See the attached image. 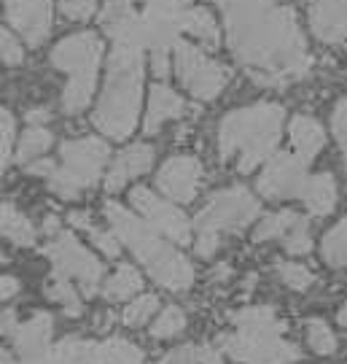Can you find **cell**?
Listing matches in <instances>:
<instances>
[{
    "label": "cell",
    "instance_id": "cell-1",
    "mask_svg": "<svg viewBox=\"0 0 347 364\" xmlns=\"http://www.w3.org/2000/svg\"><path fill=\"white\" fill-rule=\"evenodd\" d=\"M237 65L258 87L283 90L309 73L312 57L291 0H216Z\"/></svg>",
    "mask_w": 347,
    "mask_h": 364
},
{
    "label": "cell",
    "instance_id": "cell-2",
    "mask_svg": "<svg viewBox=\"0 0 347 364\" xmlns=\"http://www.w3.org/2000/svg\"><path fill=\"white\" fill-rule=\"evenodd\" d=\"M283 122L285 111L277 103H253L229 111L219 124V156L240 173L256 170L277 151Z\"/></svg>",
    "mask_w": 347,
    "mask_h": 364
},
{
    "label": "cell",
    "instance_id": "cell-3",
    "mask_svg": "<svg viewBox=\"0 0 347 364\" xmlns=\"http://www.w3.org/2000/svg\"><path fill=\"white\" fill-rule=\"evenodd\" d=\"M105 219L111 221V230L116 237L141 259V264L148 270L159 287L170 291H186L194 284V267L192 262L180 254L178 248H172L159 237L154 227L145 219L135 216L119 203H105Z\"/></svg>",
    "mask_w": 347,
    "mask_h": 364
},
{
    "label": "cell",
    "instance_id": "cell-4",
    "mask_svg": "<svg viewBox=\"0 0 347 364\" xmlns=\"http://www.w3.org/2000/svg\"><path fill=\"white\" fill-rule=\"evenodd\" d=\"M143 95V49L132 46H114L108 60V76H105L103 95L92 114L94 127L114 138L124 141L135 130L138 111H141Z\"/></svg>",
    "mask_w": 347,
    "mask_h": 364
},
{
    "label": "cell",
    "instance_id": "cell-5",
    "mask_svg": "<svg viewBox=\"0 0 347 364\" xmlns=\"http://www.w3.org/2000/svg\"><path fill=\"white\" fill-rule=\"evenodd\" d=\"M100 57H103V41L92 30L67 36L52 49V65L67 73V84L62 92V111L67 117H78L84 108H89Z\"/></svg>",
    "mask_w": 347,
    "mask_h": 364
},
{
    "label": "cell",
    "instance_id": "cell-6",
    "mask_svg": "<svg viewBox=\"0 0 347 364\" xmlns=\"http://www.w3.org/2000/svg\"><path fill=\"white\" fill-rule=\"evenodd\" d=\"M258 200L243 186H229L221 189L207 200V205L194 219L197 227V254L210 259L221 246V235L243 232L248 224H253L258 216Z\"/></svg>",
    "mask_w": 347,
    "mask_h": 364
},
{
    "label": "cell",
    "instance_id": "cell-7",
    "mask_svg": "<svg viewBox=\"0 0 347 364\" xmlns=\"http://www.w3.org/2000/svg\"><path fill=\"white\" fill-rule=\"evenodd\" d=\"M108 156H111V149L100 138L65 141L60 146L57 170L46 178L49 189L62 200H76L81 197V192H87L100 181Z\"/></svg>",
    "mask_w": 347,
    "mask_h": 364
},
{
    "label": "cell",
    "instance_id": "cell-8",
    "mask_svg": "<svg viewBox=\"0 0 347 364\" xmlns=\"http://www.w3.org/2000/svg\"><path fill=\"white\" fill-rule=\"evenodd\" d=\"M172 68L183 90L197 100H216L229 84V70L189 41H178V46L172 49Z\"/></svg>",
    "mask_w": 347,
    "mask_h": 364
},
{
    "label": "cell",
    "instance_id": "cell-9",
    "mask_svg": "<svg viewBox=\"0 0 347 364\" xmlns=\"http://www.w3.org/2000/svg\"><path fill=\"white\" fill-rule=\"evenodd\" d=\"M219 348L229 353L234 362L243 364H285L299 359V348L283 338V332L237 329L229 335H221Z\"/></svg>",
    "mask_w": 347,
    "mask_h": 364
},
{
    "label": "cell",
    "instance_id": "cell-10",
    "mask_svg": "<svg viewBox=\"0 0 347 364\" xmlns=\"http://www.w3.org/2000/svg\"><path fill=\"white\" fill-rule=\"evenodd\" d=\"M46 254L54 264V273L65 275V278H73L84 297H94L100 281H103V264L100 259L92 257V251L78 243V237L73 232H60L54 235L46 246Z\"/></svg>",
    "mask_w": 347,
    "mask_h": 364
},
{
    "label": "cell",
    "instance_id": "cell-11",
    "mask_svg": "<svg viewBox=\"0 0 347 364\" xmlns=\"http://www.w3.org/2000/svg\"><path fill=\"white\" fill-rule=\"evenodd\" d=\"M129 203L141 213V219L148 221L159 235H165L180 246H186L192 240V224L186 219V213L167 200H162L159 195H154L148 186H135L129 192Z\"/></svg>",
    "mask_w": 347,
    "mask_h": 364
},
{
    "label": "cell",
    "instance_id": "cell-12",
    "mask_svg": "<svg viewBox=\"0 0 347 364\" xmlns=\"http://www.w3.org/2000/svg\"><path fill=\"white\" fill-rule=\"evenodd\" d=\"M307 168L294 151H280L275 154L264 165V173L258 176V192L267 200H291V197H302L304 186H307L309 176Z\"/></svg>",
    "mask_w": 347,
    "mask_h": 364
},
{
    "label": "cell",
    "instance_id": "cell-13",
    "mask_svg": "<svg viewBox=\"0 0 347 364\" xmlns=\"http://www.w3.org/2000/svg\"><path fill=\"white\" fill-rule=\"evenodd\" d=\"M256 243L264 240H280L288 254L302 257L309 254L312 248V237H309V224L307 216L296 213V210H277V213H267L258 221L256 232H253Z\"/></svg>",
    "mask_w": 347,
    "mask_h": 364
},
{
    "label": "cell",
    "instance_id": "cell-14",
    "mask_svg": "<svg viewBox=\"0 0 347 364\" xmlns=\"http://www.w3.org/2000/svg\"><path fill=\"white\" fill-rule=\"evenodd\" d=\"M199 181H202V165H199V159H194L189 154L170 156L156 173L159 192L170 197L172 203H192L197 197Z\"/></svg>",
    "mask_w": 347,
    "mask_h": 364
},
{
    "label": "cell",
    "instance_id": "cell-15",
    "mask_svg": "<svg viewBox=\"0 0 347 364\" xmlns=\"http://www.w3.org/2000/svg\"><path fill=\"white\" fill-rule=\"evenodd\" d=\"M6 22L27 46H40L52 33V0H6Z\"/></svg>",
    "mask_w": 347,
    "mask_h": 364
},
{
    "label": "cell",
    "instance_id": "cell-16",
    "mask_svg": "<svg viewBox=\"0 0 347 364\" xmlns=\"http://www.w3.org/2000/svg\"><path fill=\"white\" fill-rule=\"evenodd\" d=\"M13 353L19 362H38L52 351V316L35 313L27 321H19V326L11 335Z\"/></svg>",
    "mask_w": 347,
    "mask_h": 364
},
{
    "label": "cell",
    "instance_id": "cell-17",
    "mask_svg": "<svg viewBox=\"0 0 347 364\" xmlns=\"http://www.w3.org/2000/svg\"><path fill=\"white\" fill-rule=\"evenodd\" d=\"M309 27L323 43L347 38V0H309Z\"/></svg>",
    "mask_w": 347,
    "mask_h": 364
},
{
    "label": "cell",
    "instance_id": "cell-18",
    "mask_svg": "<svg viewBox=\"0 0 347 364\" xmlns=\"http://www.w3.org/2000/svg\"><path fill=\"white\" fill-rule=\"evenodd\" d=\"M154 165V149L148 144H135L124 149L121 154L114 159V165L108 170V176H105V189L108 192H119V189H124L127 181L132 178H138L143 173H148Z\"/></svg>",
    "mask_w": 347,
    "mask_h": 364
},
{
    "label": "cell",
    "instance_id": "cell-19",
    "mask_svg": "<svg viewBox=\"0 0 347 364\" xmlns=\"http://www.w3.org/2000/svg\"><path fill=\"white\" fill-rule=\"evenodd\" d=\"M288 138H291V151H294L304 165H309L315 156L321 154L326 146V130L318 119L307 114H296L288 124Z\"/></svg>",
    "mask_w": 347,
    "mask_h": 364
},
{
    "label": "cell",
    "instance_id": "cell-20",
    "mask_svg": "<svg viewBox=\"0 0 347 364\" xmlns=\"http://www.w3.org/2000/svg\"><path fill=\"white\" fill-rule=\"evenodd\" d=\"M189 105L183 103L175 90H170L167 84H154L151 87V97H148V111H145V122H143V130L148 135L162 130V124L170 119H180L186 114Z\"/></svg>",
    "mask_w": 347,
    "mask_h": 364
},
{
    "label": "cell",
    "instance_id": "cell-21",
    "mask_svg": "<svg viewBox=\"0 0 347 364\" xmlns=\"http://www.w3.org/2000/svg\"><path fill=\"white\" fill-rule=\"evenodd\" d=\"M87 364H145L143 351L124 338H111L105 343L87 346Z\"/></svg>",
    "mask_w": 347,
    "mask_h": 364
},
{
    "label": "cell",
    "instance_id": "cell-22",
    "mask_svg": "<svg viewBox=\"0 0 347 364\" xmlns=\"http://www.w3.org/2000/svg\"><path fill=\"white\" fill-rule=\"evenodd\" d=\"M312 216H329L336 208V181L331 173H315L309 176L304 192L299 197Z\"/></svg>",
    "mask_w": 347,
    "mask_h": 364
},
{
    "label": "cell",
    "instance_id": "cell-23",
    "mask_svg": "<svg viewBox=\"0 0 347 364\" xmlns=\"http://www.w3.org/2000/svg\"><path fill=\"white\" fill-rule=\"evenodd\" d=\"M231 324L237 329H253V332H285V321L270 305L243 308L231 316Z\"/></svg>",
    "mask_w": 347,
    "mask_h": 364
},
{
    "label": "cell",
    "instance_id": "cell-24",
    "mask_svg": "<svg viewBox=\"0 0 347 364\" xmlns=\"http://www.w3.org/2000/svg\"><path fill=\"white\" fill-rule=\"evenodd\" d=\"M183 33L197 38L199 43L210 46V49H216L221 41V30H219V25H216V19H213V14L207 11V9H202V6H194L192 11L186 14V19H183Z\"/></svg>",
    "mask_w": 347,
    "mask_h": 364
},
{
    "label": "cell",
    "instance_id": "cell-25",
    "mask_svg": "<svg viewBox=\"0 0 347 364\" xmlns=\"http://www.w3.org/2000/svg\"><path fill=\"white\" fill-rule=\"evenodd\" d=\"M141 289H143L141 273H138L132 264H119V270L105 281L103 297L108 299V302H121V299L135 297Z\"/></svg>",
    "mask_w": 347,
    "mask_h": 364
},
{
    "label": "cell",
    "instance_id": "cell-26",
    "mask_svg": "<svg viewBox=\"0 0 347 364\" xmlns=\"http://www.w3.org/2000/svg\"><path fill=\"white\" fill-rule=\"evenodd\" d=\"M3 237H9L13 246H33L35 227L13 203H3Z\"/></svg>",
    "mask_w": 347,
    "mask_h": 364
},
{
    "label": "cell",
    "instance_id": "cell-27",
    "mask_svg": "<svg viewBox=\"0 0 347 364\" xmlns=\"http://www.w3.org/2000/svg\"><path fill=\"white\" fill-rule=\"evenodd\" d=\"M52 132L49 127H35V124H27L25 135H22V141L16 146V162H22V165H33L38 156H43L49 151V146H52Z\"/></svg>",
    "mask_w": 347,
    "mask_h": 364
},
{
    "label": "cell",
    "instance_id": "cell-28",
    "mask_svg": "<svg viewBox=\"0 0 347 364\" xmlns=\"http://www.w3.org/2000/svg\"><path fill=\"white\" fill-rule=\"evenodd\" d=\"M321 251L329 267H347V216L323 235Z\"/></svg>",
    "mask_w": 347,
    "mask_h": 364
},
{
    "label": "cell",
    "instance_id": "cell-29",
    "mask_svg": "<svg viewBox=\"0 0 347 364\" xmlns=\"http://www.w3.org/2000/svg\"><path fill=\"white\" fill-rule=\"evenodd\" d=\"M46 297L52 299V302H60L67 316H81V311H84L78 289L73 287V284H70V278H65V275L52 273L49 284H46Z\"/></svg>",
    "mask_w": 347,
    "mask_h": 364
},
{
    "label": "cell",
    "instance_id": "cell-30",
    "mask_svg": "<svg viewBox=\"0 0 347 364\" xmlns=\"http://www.w3.org/2000/svg\"><path fill=\"white\" fill-rule=\"evenodd\" d=\"M275 273L283 281L288 289L294 291H307L315 284V273L309 270L307 264H299V262H277L275 264Z\"/></svg>",
    "mask_w": 347,
    "mask_h": 364
},
{
    "label": "cell",
    "instance_id": "cell-31",
    "mask_svg": "<svg viewBox=\"0 0 347 364\" xmlns=\"http://www.w3.org/2000/svg\"><path fill=\"white\" fill-rule=\"evenodd\" d=\"M183 329H186V313L180 311L178 305H170V308H165V311L159 313L156 324L151 326V338L167 340V338H175Z\"/></svg>",
    "mask_w": 347,
    "mask_h": 364
},
{
    "label": "cell",
    "instance_id": "cell-32",
    "mask_svg": "<svg viewBox=\"0 0 347 364\" xmlns=\"http://www.w3.org/2000/svg\"><path fill=\"white\" fill-rule=\"evenodd\" d=\"M307 346L318 356H331L336 351V338L326 321H321V318L307 321Z\"/></svg>",
    "mask_w": 347,
    "mask_h": 364
},
{
    "label": "cell",
    "instance_id": "cell-33",
    "mask_svg": "<svg viewBox=\"0 0 347 364\" xmlns=\"http://www.w3.org/2000/svg\"><path fill=\"white\" fill-rule=\"evenodd\" d=\"M156 308H159V299L154 297V294H141V297H135L132 302H129L127 308H124V324L127 326H143L148 324V318L156 313Z\"/></svg>",
    "mask_w": 347,
    "mask_h": 364
},
{
    "label": "cell",
    "instance_id": "cell-34",
    "mask_svg": "<svg viewBox=\"0 0 347 364\" xmlns=\"http://www.w3.org/2000/svg\"><path fill=\"white\" fill-rule=\"evenodd\" d=\"M13 135H16V122H13V114L3 108V114H0V154H3V170H6V165L11 162Z\"/></svg>",
    "mask_w": 347,
    "mask_h": 364
},
{
    "label": "cell",
    "instance_id": "cell-35",
    "mask_svg": "<svg viewBox=\"0 0 347 364\" xmlns=\"http://www.w3.org/2000/svg\"><path fill=\"white\" fill-rule=\"evenodd\" d=\"M331 130H334V138H336V144H339V151H342L345 170H347V97H342V100L334 105V114H331Z\"/></svg>",
    "mask_w": 347,
    "mask_h": 364
},
{
    "label": "cell",
    "instance_id": "cell-36",
    "mask_svg": "<svg viewBox=\"0 0 347 364\" xmlns=\"http://www.w3.org/2000/svg\"><path fill=\"white\" fill-rule=\"evenodd\" d=\"M60 11L67 16V19H76V22H84L89 19L94 9H97V0H57Z\"/></svg>",
    "mask_w": 347,
    "mask_h": 364
},
{
    "label": "cell",
    "instance_id": "cell-37",
    "mask_svg": "<svg viewBox=\"0 0 347 364\" xmlns=\"http://www.w3.org/2000/svg\"><path fill=\"white\" fill-rule=\"evenodd\" d=\"M87 235H89L92 243L100 248L105 257H111V259L119 257V237H116L114 230L108 232V230H100V227H94V224H92L89 230H87Z\"/></svg>",
    "mask_w": 347,
    "mask_h": 364
},
{
    "label": "cell",
    "instance_id": "cell-38",
    "mask_svg": "<svg viewBox=\"0 0 347 364\" xmlns=\"http://www.w3.org/2000/svg\"><path fill=\"white\" fill-rule=\"evenodd\" d=\"M0 46H3V65H22L25 49H22L19 41L13 38L11 30H6V27H3V36H0Z\"/></svg>",
    "mask_w": 347,
    "mask_h": 364
},
{
    "label": "cell",
    "instance_id": "cell-39",
    "mask_svg": "<svg viewBox=\"0 0 347 364\" xmlns=\"http://www.w3.org/2000/svg\"><path fill=\"white\" fill-rule=\"evenodd\" d=\"M199 362H202V351L199 348L180 346V348H172L170 353H165L159 364H199Z\"/></svg>",
    "mask_w": 347,
    "mask_h": 364
},
{
    "label": "cell",
    "instance_id": "cell-40",
    "mask_svg": "<svg viewBox=\"0 0 347 364\" xmlns=\"http://www.w3.org/2000/svg\"><path fill=\"white\" fill-rule=\"evenodd\" d=\"M170 54L172 52H154L151 54V68H154V73L159 78H165L170 73V60H172Z\"/></svg>",
    "mask_w": 347,
    "mask_h": 364
},
{
    "label": "cell",
    "instance_id": "cell-41",
    "mask_svg": "<svg viewBox=\"0 0 347 364\" xmlns=\"http://www.w3.org/2000/svg\"><path fill=\"white\" fill-rule=\"evenodd\" d=\"M54 170H57V162L54 159H35L33 165H27V173H33V176H52Z\"/></svg>",
    "mask_w": 347,
    "mask_h": 364
},
{
    "label": "cell",
    "instance_id": "cell-42",
    "mask_svg": "<svg viewBox=\"0 0 347 364\" xmlns=\"http://www.w3.org/2000/svg\"><path fill=\"white\" fill-rule=\"evenodd\" d=\"M16 291H19V281H16L13 275H3V284H0V294H3V302H9V299L16 297Z\"/></svg>",
    "mask_w": 347,
    "mask_h": 364
},
{
    "label": "cell",
    "instance_id": "cell-43",
    "mask_svg": "<svg viewBox=\"0 0 347 364\" xmlns=\"http://www.w3.org/2000/svg\"><path fill=\"white\" fill-rule=\"evenodd\" d=\"M49 111L46 108H33V111H27V124H35V127H46V122H49Z\"/></svg>",
    "mask_w": 347,
    "mask_h": 364
},
{
    "label": "cell",
    "instance_id": "cell-44",
    "mask_svg": "<svg viewBox=\"0 0 347 364\" xmlns=\"http://www.w3.org/2000/svg\"><path fill=\"white\" fill-rule=\"evenodd\" d=\"M199 351H202V362L199 364H221V348H216V346H202Z\"/></svg>",
    "mask_w": 347,
    "mask_h": 364
},
{
    "label": "cell",
    "instance_id": "cell-45",
    "mask_svg": "<svg viewBox=\"0 0 347 364\" xmlns=\"http://www.w3.org/2000/svg\"><path fill=\"white\" fill-rule=\"evenodd\" d=\"M135 0H105V6H114V9H132Z\"/></svg>",
    "mask_w": 347,
    "mask_h": 364
},
{
    "label": "cell",
    "instance_id": "cell-46",
    "mask_svg": "<svg viewBox=\"0 0 347 364\" xmlns=\"http://www.w3.org/2000/svg\"><path fill=\"white\" fill-rule=\"evenodd\" d=\"M339 324L347 326V302L342 305V311H339Z\"/></svg>",
    "mask_w": 347,
    "mask_h": 364
}]
</instances>
